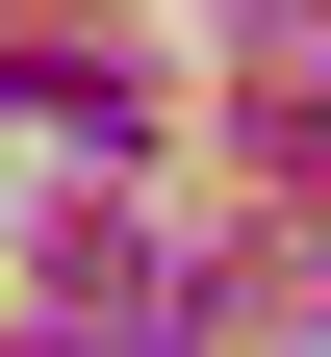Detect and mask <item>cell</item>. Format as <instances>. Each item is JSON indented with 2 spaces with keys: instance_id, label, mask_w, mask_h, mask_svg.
Returning <instances> with one entry per match:
<instances>
[]
</instances>
